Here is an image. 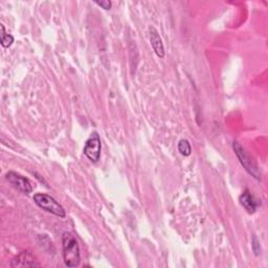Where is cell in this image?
I'll list each match as a JSON object with an SVG mask.
<instances>
[{
	"mask_svg": "<svg viewBox=\"0 0 268 268\" xmlns=\"http://www.w3.org/2000/svg\"><path fill=\"white\" fill-rule=\"evenodd\" d=\"M233 148H234V151L236 153L237 157L239 158L240 163L243 165V168L247 171V173L249 175H251L254 178V180H257V181L260 182L261 181V172H260V170L258 168V164L256 163V161H254L249 156V154L246 152V150L240 145V143L234 142Z\"/></svg>",
	"mask_w": 268,
	"mask_h": 268,
	"instance_id": "3",
	"label": "cell"
},
{
	"mask_svg": "<svg viewBox=\"0 0 268 268\" xmlns=\"http://www.w3.org/2000/svg\"><path fill=\"white\" fill-rule=\"evenodd\" d=\"M178 151L181 152V154L184 156H190L191 153H192V147H191L188 139H182L180 143H178Z\"/></svg>",
	"mask_w": 268,
	"mask_h": 268,
	"instance_id": "10",
	"label": "cell"
},
{
	"mask_svg": "<svg viewBox=\"0 0 268 268\" xmlns=\"http://www.w3.org/2000/svg\"><path fill=\"white\" fill-rule=\"evenodd\" d=\"M251 246H252V250H253L254 254H256V256H259V254L261 253V246H260V243H259V240L257 239L256 236L252 237Z\"/></svg>",
	"mask_w": 268,
	"mask_h": 268,
	"instance_id": "11",
	"label": "cell"
},
{
	"mask_svg": "<svg viewBox=\"0 0 268 268\" xmlns=\"http://www.w3.org/2000/svg\"><path fill=\"white\" fill-rule=\"evenodd\" d=\"M7 181L14 187L19 192L23 194H30L33 192V187L28 178L23 177L22 175L16 173V172H8L6 175Z\"/></svg>",
	"mask_w": 268,
	"mask_h": 268,
	"instance_id": "5",
	"label": "cell"
},
{
	"mask_svg": "<svg viewBox=\"0 0 268 268\" xmlns=\"http://www.w3.org/2000/svg\"><path fill=\"white\" fill-rule=\"evenodd\" d=\"M62 246H63V258L67 267H76L80 264V247L75 237L66 232L62 236Z\"/></svg>",
	"mask_w": 268,
	"mask_h": 268,
	"instance_id": "1",
	"label": "cell"
},
{
	"mask_svg": "<svg viewBox=\"0 0 268 268\" xmlns=\"http://www.w3.org/2000/svg\"><path fill=\"white\" fill-rule=\"evenodd\" d=\"M149 38H150V43L152 45V48L157 55V57L163 58L164 57L163 43H162V40L158 32L154 28L149 29Z\"/></svg>",
	"mask_w": 268,
	"mask_h": 268,
	"instance_id": "7",
	"label": "cell"
},
{
	"mask_svg": "<svg viewBox=\"0 0 268 268\" xmlns=\"http://www.w3.org/2000/svg\"><path fill=\"white\" fill-rule=\"evenodd\" d=\"M102 143L100 135L97 132H93L86 140L84 146V154L93 162H98L101 157Z\"/></svg>",
	"mask_w": 268,
	"mask_h": 268,
	"instance_id": "4",
	"label": "cell"
},
{
	"mask_svg": "<svg viewBox=\"0 0 268 268\" xmlns=\"http://www.w3.org/2000/svg\"><path fill=\"white\" fill-rule=\"evenodd\" d=\"M96 4L104 10H110L111 9V3L109 2V0H105V2H96Z\"/></svg>",
	"mask_w": 268,
	"mask_h": 268,
	"instance_id": "12",
	"label": "cell"
},
{
	"mask_svg": "<svg viewBox=\"0 0 268 268\" xmlns=\"http://www.w3.org/2000/svg\"><path fill=\"white\" fill-rule=\"evenodd\" d=\"M239 200L241 206L243 207L249 214H253L259 207V202L251 195V193L248 192V191H245V192L240 196Z\"/></svg>",
	"mask_w": 268,
	"mask_h": 268,
	"instance_id": "8",
	"label": "cell"
},
{
	"mask_svg": "<svg viewBox=\"0 0 268 268\" xmlns=\"http://www.w3.org/2000/svg\"><path fill=\"white\" fill-rule=\"evenodd\" d=\"M34 201L42 210L58 216L59 218H65L66 213L64 208L52 196L43 193H37L34 195Z\"/></svg>",
	"mask_w": 268,
	"mask_h": 268,
	"instance_id": "2",
	"label": "cell"
},
{
	"mask_svg": "<svg viewBox=\"0 0 268 268\" xmlns=\"http://www.w3.org/2000/svg\"><path fill=\"white\" fill-rule=\"evenodd\" d=\"M0 29H2V34H0V37H2V45L5 47V48H8L10 47L13 43H14V37H13L12 35L10 34H7L6 33V30H5V25L4 24H0Z\"/></svg>",
	"mask_w": 268,
	"mask_h": 268,
	"instance_id": "9",
	"label": "cell"
},
{
	"mask_svg": "<svg viewBox=\"0 0 268 268\" xmlns=\"http://www.w3.org/2000/svg\"><path fill=\"white\" fill-rule=\"evenodd\" d=\"M12 267H39L40 264L37 262L35 257L30 251L24 250L20 252L17 257L12 260Z\"/></svg>",
	"mask_w": 268,
	"mask_h": 268,
	"instance_id": "6",
	"label": "cell"
}]
</instances>
